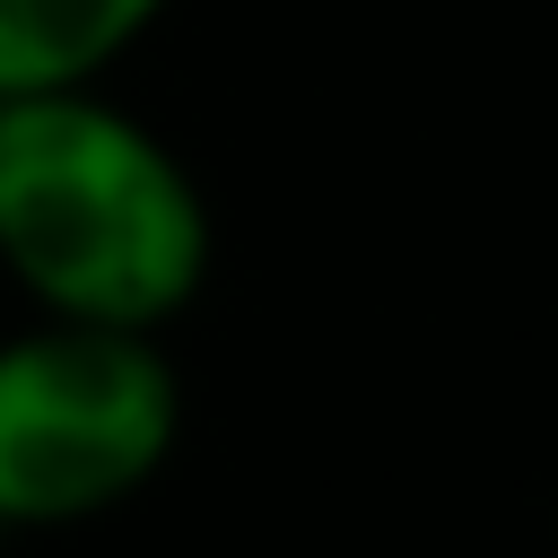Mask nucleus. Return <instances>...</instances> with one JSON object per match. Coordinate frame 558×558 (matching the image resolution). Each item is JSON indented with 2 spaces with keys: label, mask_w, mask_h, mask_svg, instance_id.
I'll return each instance as SVG.
<instances>
[{
  "label": "nucleus",
  "mask_w": 558,
  "mask_h": 558,
  "mask_svg": "<svg viewBox=\"0 0 558 558\" xmlns=\"http://www.w3.org/2000/svg\"><path fill=\"white\" fill-rule=\"evenodd\" d=\"M183 375L157 331L52 323L0 340V532H61L166 471Z\"/></svg>",
  "instance_id": "f03ea898"
},
{
  "label": "nucleus",
  "mask_w": 558,
  "mask_h": 558,
  "mask_svg": "<svg viewBox=\"0 0 558 558\" xmlns=\"http://www.w3.org/2000/svg\"><path fill=\"white\" fill-rule=\"evenodd\" d=\"M174 0H0V96L105 87V70Z\"/></svg>",
  "instance_id": "7ed1b4c3"
},
{
  "label": "nucleus",
  "mask_w": 558,
  "mask_h": 558,
  "mask_svg": "<svg viewBox=\"0 0 558 558\" xmlns=\"http://www.w3.org/2000/svg\"><path fill=\"white\" fill-rule=\"evenodd\" d=\"M0 270L52 323L166 331L209 279V201L105 87L0 96Z\"/></svg>",
  "instance_id": "f257e3e1"
}]
</instances>
